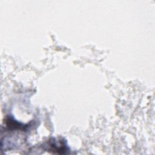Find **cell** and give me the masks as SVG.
Returning a JSON list of instances; mask_svg holds the SVG:
<instances>
[{"label": "cell", "instance_id": "obj_1", "mask_svg": "<svg viewBox=\"0 0 155 155\" xmlns=\"http://www.w3.org/2000/svg\"><path fill=\"white\" fill-rule=\"evenodd\" d=\"M44 147L45 150L51 151L53 153L64 154L68 151L66 142L63 139L51 138L45 143Z\"/></svg>", "mask_w": 155, "mask_h": 155}]
</instances>
